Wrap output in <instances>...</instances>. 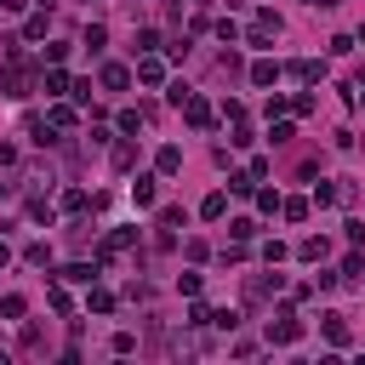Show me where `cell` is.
<instances>
[{
    "label": "cell",
    "mask_w": 365,
    "mask_h": 365,
    "mask_svg": "<svg viewBox=\"0 0 365 365\" xmlns=\"http://www.w3.org/2000/svg\"><path fill=\"white\" fill-rule=\"evenodd\" d=\"M0 165H17V143H0Z\"/></svg>",
    "instance_id": "cell-46"
},
{
    "label": "cell",
    "mask_w": 365,
    "mask_h": 365,
    "mask_svg": "<svg viewBox=\"0 0 365 365\" xmlns=\"http://www.w3.org/2000/svg\"><path fill=\"white\" fill-rule=\"evenodd\" d=\"M23 262H29V268H51V245H46V240L23 245Z\"/></svg>",
    "instance_id": "cell-26"
},
{
    "label": "cell",
    "mask_w": 365,
    "mask_h": 365,
    "mask_svg": "<svg viewBox=\"0 0 365 365\" xmlns=\"http://www.w3.org/2000/svg\"><path fill=\"white\" fill-rule=\"evenodd\" d=\"M279 34H285V23H279V11H268V6H262V11L251 17V29H245V40H251V46H274Z\"/></svg>",
    "instance_id": "cell-3"
},
{
    "label": "cell",
    "mask_w": 365,
    "mask_h": 365,
    "mask_svg": "<svg viewBox=\"0 0 365 365\" xmlns=\"http://www.w3.org/2000/svg\"><path fill=\"white\" fill-rule=\"evenodd\" d=\"M354 182H314V205H348Z\"/></svg>",
    "instance_id": "cell-8"
},
{
    "label": "cell",
    "mask_w": 365,
    "mask_h": 365,
    "mask_svg": "<svg viewBox=\"0 0 365 365\" xmlns=\"http://www.w3.org/2000/svg\"><path fill=\"white\" fill-rule=\"evenodd\" d=\"M23 348H29V354H40V348H46V336H40V325H29V331H23Z\"/></svg>",
    "instance_id": "cell-45"
},
{
    "label": "cell",
    "mask_w": 365,
    "mask_h": 365,
    "mask_svg": "<svg viewBox=\"0 0 365 365\" xmlns=\"http://www.w3.org/2000/svg\"><path fill=\"white\" fill-rule=\"evenodd\" d=\"M46 125H51V131H74V125H80V103H68V97H51V108H46Z\"/></svg>",
    "instance_id": "cell-6"
},
{
    "label": "cell",
    "mask_w": 365,
    "mask_h": 365,
    "mask_svg": "<svg viewBox=\"0 0 365 365\" xmlns=\"http://www.w3.org/2000/svg\"><path fill=\"white\" fill-rule=\"evenodd\" d=\"M245 74H251V86H274V80H279V63H274V57H257Z\"/></svg>",
    "instance_id": "cell-19"
},
{
    "label": "cell",
    "mask_w": 365,
    "mask_h": 365,
    "mask_svg": "<svg viewBox=\"0 0 365 365\" xmlns=\"http://www.w3.org/2000/svg\"><path fill=\"white\" fill-rule=\"evenodd\" d=\"M23 11V0H0V17H17Z\"/></svg>",
    "instance_id": "cell-47"
},
{
    "label": "cell",
    "mask_w": 365,
    "mask_h": 365,
    "mask_svg": "<svg viewBox=\"0 0 365 365\" xmlns=\"http://www.w3.org/2000/svg\"><path fill=\"white\" fill-rule=\"evenodd\" d=\"M200 217H205V222H222V217H228V194H222V188L205 194V200H200Z\"/></svg>",
    "instance_id": "cell-20"
},
{
    "label": "cell",
    "mask_w": 365,
    "mask_h": 365,
    "mask_svg": "<svg viewBox=\"0 0 365 365\" xmlns=\"http://www.w3.org/2000/svg\"><path fill=\"white\" fill-rule=\"evenodd\" d=\"M297 336H302V319H297V308H291V302H279V308H274V319H268V342H274V348H291Z\"/></svg>",
    "instance_id": "cell-2"
},
{
    "label": "cell",
    "mask_w": 365,
    "mask_h": 365,
    "mask_svg": "<svg viewBox=\"0 0 365 365\" xmlns=\"http://www.w3.org/2000/svg\"><path fill=\"white\" fill-rule=\"evenodd\" d=\"M285 291V274H251L245 279V302H262V297H279Z\"/></svg>",
    "instance_id": "cell-7"
},
{
    "label": "cell",
    "mask_w": 365,
    "mask_h": 365,
    "mask_svg": "<svg viewBox=\"0 0 365 365\" xmlns=\"http://www.w3.org/2000/svg\"><path fill=\"white\" fill-rule=\"evenodd\" d=\"M302 6H314V0H302Z\"/></svg>",
    "instance_id": "cell-50"
},
{
    "label": "cell",
    "mask_w": 365,
    "mask_h": 365,
    "mask_svg": "<svg viewBox=\"0 0 365 365\" xmlns=\"http://www.w3.org/2000/svg\"><path fill=\"white\" fill-rule=\"evenodd\" d=\"M297 257H302V262H325V257H331V240H325V234H308V240L297 245Z\"/></svg>",
    "instance_id": "cell-17"
},
{
    "label": "cell",
    "mask_w": 365,
    "mask_h": 365,
    "mask_svg": "<svg viewBox=\"0 0 365 365\" xmlns=\"http://www.w3.org/2000/svg\"><path fill=\"white\" fill-rule=\"evenodd\" d=\"M359 46H365V29H359Z\"/></svg>",
    "instance_id": "cell-49"
},
{
    "label": "cell",
    "mask_w": 365,
    "mask_h": 365,
    "mask_svg": "<svg viewBox=\"0 0 365 365\" xmlns=\"http://www.w3.org/2000/svg\"><path fill=\"white\" fill-rule=\"evenodd\" d=\"M97 268H103V262H68L57 279H68V285H91V279H97Z\"/></svg>",
    "instance_id": "cell-21"
},
{
    "label": "cell",
    "mask_w": 365,
    "mask_h": 365,
    "mask_svg": "<svg viewBox=\"0 0 365 365\" xmlns=\"http://www.w3.org/2000/svg\"><path fill=\"white\" fill-rule=\"evenodd\" d=\"M131 245H137V228H108L103 245H97V262H114V257H125Z\"/></svg>",
    "instance_id": "cell-5"
},
{
    "label": "cell",
    "mask_w": 365,
    "mask_h": 365,
    "mask_svg": "<svg viewBox=\"0 0 365 365\" xmlns=\"http://www.w3.org/2000/svg\"><path fill=\"white\" fill-rule=\"evenodd\" d=\"M314 6H319V11H331V6H336V0H314Z\"/></svg>",
    "instance_id": "cell-48"
},
{
    "label": "cell",
    "mask_w": 365,
    "mask_h": 365,
    "mask_svg": "<svg viewBox=\"0 0 365 365\" xmlns=\"http://www.w3.org/2000/svg\"><path fill=\"white\" fill-rule=\"evenodd\" d=\"M131 200H137V211H148V205L160 200V171H154V177H137V182H131Z\"/></svg>",
    "instance_id": "cell-12"
},
{
    "label": "cell",
    "mask_w": 365,
    "mask_h": 365,
    "mask_svg": "<svg viewBox=\"0 0 365 365\" xmlns=\"http://www.w3.org/2000/svg\"><path fill=\"white\" fill-rule=\"evenodd\" d=\"M23 314H29V297L23 291H6L0 297V319H23Z\"/></svg>",
    "instance_id": "cell-23"
},
{
    "label": "cell",
    "mask_w": 365,
    "mask_h": 365,
    "mask_svg": "<svg viewBox=\"0 0 365 365\" xmlns=\"http://www.w3.org/2000/svg\"><path fill=\"white\" fill-rule=\"evenodd\" d=\"M137 80H143V86H165V57L143 51V57H137Z\"/></svg>",
    "instance_id": "cell-9"
},
{
    "label": "cell",
    "mask_w": 365,
    "mask_h": 365,
    "mask_svg": "<svg viewBox=\"0 0 365 365\" xmlns=\"http://www.w3.org/2000/svg\"><path fill=\"white\" fill-rule=\"evenodd\" d=\"M68 103H91V80H68Z\"/></svg>",
    "instance_id": "cell-37"
},
{
    "label": "cell",
    "mask_w": 365,
    "mask_h": 365,
    "mask_svg": "<svg viewBox=\"0 0 365 365\" xmlns=\"http://www.w3.org/2000/svg\"><path fill=\"white\" fill-rule=\"evenodd\" d=\"M80 46H86V51L97 57V51L108 46V29H103V23H86V34H80Z\"/></svg>",
    "instance_id": "cell-24"
},
{
    "label": "cell",
    "mask_w": 365,
    "mask_h": 365,
    "mask_svg": "<svg viewBox=\"0 0 365 365\" xmlns=\"http://www.w3.org/2000/svg\"><path fill=\"white\" fill-rule=\"evenodd\" d=\"M154 171H160V177H177V171H182V148H177V143H165V148L154 154Z\"/></svg>",
    "instance_id": "cell-16"
},
{
    "label": "cell",
    "mask_w": 365,
    "mask_h": 365,
    "mask_svg": "<svg viewBox=\"0 0 365 365\" xmlns=\"http://www.w3.org/2000/svg\"><path fill=\"white\" fill-rule=\"evenodd\" d=\"M342 234H348V245H365V222H359V217H348V222H342Z\"/></svg>",
    "instance_id": "cell-38"
},
{
    "label": "cell",
    "mask_w": 365,
    "mask_h": 365,
    "mask_svg": "<svg viewBox=\"0 0 365 365\" xmlns=\"http://www.w3.org/2000/svg\"><path fill=\"white\" fill-rule=\"evenodd\" d=\"M211 325H222V331H234V325H240V314H234V308H211Z\"/></svg>",
    "instance_id": "cell-40"
},
{
    "label": "cell",
    "mask_w": 365,
    "mask_h": 365,
    "mask_svg": "<svg viewBox=\"0 0 365 365\" xmlns=\"http://www.w3.org/2000/svg\"><path fill=\"white\" fill-rule=\"evenodd\" d=\"M268 137H274V143H291V137H297V125H291V120H274V131H268Z\"/></svg>",
    "instance_id": "cell-43"
},
{
    "label": "cell",
    "mask_w": 365,
    "mask_h": 365,
    "mask_svg": "<svg viewBox=\"0 0 365 365\" xmlns=\"http://www.w3.org/2000/svg\"><path fill=\"white\" fill-rule=\"evenodd\" d=\"M86 308H91V314H114V291H103V285L91 279V291H86Z\"/></svg>",
    "instance_id": "cell-22"
},
{
    "label": "cell",
    "mask_w": 365,
    "mask_h": 365,
    "mask_svg": "<svg viewBox=\"0 0 365 365\" xmlns=\"http://www.w3.org/2000/svg\"><path fill=\"white\" fill-rule=\"evenodd\" d=\"M86 205H97V200L86 194V188H63V211H68V217H80Z\"/></svg>",
    "instance_id": "cell-25"
},
{
    "label": "cell",
    "mask_w": 365,
    "mask_h": 365,
    "mask_svg": "<svg viewBox=\"0 0 365 365\" xmlns=\"http://www.w3.org/2000/svg\"><path fill=\"white\" fill-rule=\"evenodd\" d=\"M336 279H348V285H365V251L354 245L348 257H342V268H336Z\"/></svg>",
    "instance_id": "cell-13"
},
{
    "label": "cell",
    "mask_w": 365,
    "mask_h": 365,
    "mask_svg": "<svg viewBox=\"0 0 365 365\" xmlns=\"http://www.w3.org/2000/svg\"><path fill=\"white\" fill-rule=\"evenodd\" d=\"M182 222H188L182 205H160V228H182Z\"/></svg>",
    "instance_id": "cell-35"
},
{
    "label": "cell",
    "mask_w": 365,
    "mask_h": 365,
    "mask_svg": "<svg viewBox=\"0 0 365 365\" xmlns=\"http://www.w3.org/2000/svg\"><path fill=\"white\" fill-rule=\"evenodd\" d=\"M319 331H325V342H331V348H348V342H354V336H348V319H342V314H325V319H319Z\"/></svg>",
    "instance_id": "cell-14"
},
{
    "label": "cell",
    "mask_w": 365,
    "mask_h": 365,
    "mask_svg": "<svg viewBox=\"0 0 365 365\" xmlns=\"http://www.w3.org/2000/svg\"><path fill=\"white\" fill-rule=\"evenodd\" d=\"M228 240H257V217H234L228 222Z\"/></svg>",
    "instance_id": "cell-30"
},
{
    "label": "cell",
    "mask_w": 365,
    "mask_h": 365,
    "mask_svg": "<svg viewBox=\"0 0 365 365\" xmlns=\"http://www.w3.org/2000/svg\"><path fill=\"white\" fill-rule=\"evenodd\" d=\"M182 120H188L194 131H211V125H217V108H211L200 91H188V97H182Z\"/></svg>",
    "instance_id": "cell-4"
},
{
    "label": "cell",
    "mask_w": 365,
    "mask_h": 365,
    "mask_svg": "<svg viewBox=\"0 0 365 365\" xmlns=\"http://www.w3.org/2000/svg\"><path fill=\"white\" fill-rule=\"evenodd\" d=\"M188 325H194V331H200V325H211V308H205V302H194V308H188Z\"/></svg>",
    "instance_id": "cell-44"
},
{
    "label": "cell",
    "mask_w": 365,
    "mask_h": 365,
    "mask_svg": "<svg viewBox=\"0 0 365 365\" xmlns=\"http://www.w3.org/2000/svg\"><path fill=\"white\" fill-rule=\"evenodd\" d=\"M251 200H257V211H262V217H274V211H279V188H257Z\"/></svg>",
    "instance_id": "cell-29"
},
{
    "label": "cell",
    "mask_w": 365,
    "mask_h": 365,
    "mask_svg": "<svg viewBox=\"0 0 365 365\" xmlns=\"http://www.w3.org/2000/svg\"><path fill=\"white\" fill-rule=\"evenodd\" d=\"M279 217H285V222H302V217H308V200H279Z\"/></svg>",
    "instance_id": "cell-33"
},
{
    "label": "cell",
    "mask_w": 365,
    "mask_h": 365,
    "mask_svg": "<svg viewBox=\"0 0 365 365\" xmlns=\"http://www.w3.org/2000/svg\"><path fill=\"white\" fill-rule=\"evenodd\" d=\"M131 51H137V57H143V51H160V34H154V29H137V40H131Z\"/></svg>",
    "instance_id": "cell-31"
},
{
    "label": "cell",
    "mask_w": 365,
    "mask_h": 365,
    "mask_svg": "<svg viewBox=\"0 0 365 365\" xmlns=\"http://www.w3.org/2000/svg\"><path fill=\"white\" fill-rule=\"evenodd\" d=\"M143 125V108H120V131H137Z\"/></svg>",
    "instance_id": "cell-42"
},
{
    "label": "cell",
    "mask_w": 365,
    "mask_h": 365,
    "mask_svg": "<svg viewBox=\"0 0 365 365\" xmlns=\"http://www.w3.org/2000/svg\"><path fill=\"white\" fill-rule=\"evenodd\" d=\"M285 257H291V251H285L279 240H262V262H268V268H274V262H285Z\"/></svg>",
    "instance_id": "cell-36"
},
{
    "label": "cell",
    "mask_w": 365,
    "mask_h": 365,
    "mask_svg": "<svg viewBox=\"0 0 365 365\" xmlns=\"http://www.w3.org/2000/svg\"><path fill=\"white\" fill-rule=\"evenodd\" d=\"M200 285H205L200 274H177V291H182V297H200Z\"/></svg>",
    "instance_id": "cell-39"
},
{
    "label": "cell",
    "mask_w": 365,
    "mask_h": 365,
    "mask_svg": "<svg viewBox=\"0 0 365 365\" xmlns=\"http://www.w3.org/2000/svg\"><path fill=\"white\" fill-rule=\"evenodd\" d=\"M40 91H46V97H68V74H63V63H46V74H40Z\"/></svg>",
    "instance_id": "cell-11"
},
{
    "label": "cell",
    "mask_w": 365,
    "mask_h": 365,
    "mask_svg": "<svg viewBox=\"0 0 365 365\" xmlns=\"http://www.w3.org/2000/svg\"><path fill=\"white\" fill-rule=\"evenodd\" d=\"M40 86V74H34V63L23 57V46L17 40H6V68H0V97H11V103H23L29 91Z\"/></svg>",
    "instance_id": "cell-1"
},
{
    "label": "cell",
    "mask_w": 365,
    "mask_h": 365,
    "mask_svg": "<svg viewBox=\"0 0 365 365\" xmlns=\"http://www.w3.org/2000/svg\"><path fill=\"white\" fill-rule=\"evenodd\" d=\"M285 74H291V80H297V86H314V80H319V74H325V63H314V57H297V63H291V68H285Z\"/></svg>",
    "instance_id": "cell-15"
},
{
    "label": "cell",
    "mask_w": 365,
    "mask_h": 365,
    "mask_svg": "<svg viewBox=\"0 0 365 365\" xmlns=\"http://www.w3.org/2000/svg\"><path fill=\"white\" fill-rule=\"evenodd\" d=\"M228 194H257V177H251V165H245V171H228Z\"/></svg>",
    "instance_id": "cell-28"
},
{
    "label": "cell",
    "mask_w": 365,
    "mask_h": 365,
    "mask_svg": "<svg viewBox=\"0 0 365 365\" xmlns=\"http://www.w3.org/2000/svg\"><path fill=\"white\" fill-rule=\"evenodd\" d=\"M29 217H34V222H51L57 211H51V200H46V194H34V200H29Z\"/></svg>",
    "instance_id": "cell-34"
},
{
    "label": "cell",
    "mask_w": 365,
    "mask_h": 365,
    "mask_svg": "<svg viewBox=\"0 0 365 365\" xmlns=\"http://www.w3.org/2000/svg\"><path fill=\"white\" fill-rule=\"evenodd\" d=\"M165 57H171V63H182V57H188V34H177V40L165 46Z\"/></svg>",
    "instance_id": "cell-41"
},
{
    "label": "cell",
    "mask_w": 365,
    "mask_h": 365,
    "mask_svg": "<svg viewBox=\"0 0 365 365\" xmlns=\"http://www.w3.org/2000/svg\"><path fill=\"white\" fill-rule=\"evenodd\" d=\"M97 86H103V91H125V86H131V68H125V63H103V68H97Z\"/></svg>",
    "instance_id": "cell-10"
},
{
    "label": "cell",
    "mask_w": 365,
    "mask_h": 365,
    "mask_svg": "<svg viewBox=\"0 0 365 365\" xmlns=\"http://www.w3.org/2000/svg\"><path fill=\"white\" fill-rule=\"evenodd\" d=\"M108 160H114V171H131V165H137V148H131V143H114Z\"/></svg>",
    "instance_id": "cell-27"
},
{
    "label": "cell",
    "mask_w": 365,
    "mask_h": 365,
    "mask_svg": "<svg viewBox=\"0 0 365 365\" xmlns=\"http://www.w3.org/2000/svg\"><path fill=\"white\" fill-rule=\"evenodd\" d=\"M251 143H257V137H251V125H245V120H234V131H228V148H251Z\"/></svg>",
    "instance_id": "cell-32"
},
{
    "label": "cell",
    "mask_w": 365,
    "mask_h": 365,
    "mask_svg": "<svg viewBox=\"0 0 365 365\" xmlns=\"http://www.w3.org/2000/svg\"><path fill=\"white\" fill-rule=\"evenodd\" d=\"M46 29H51V6L29 11V23H23V40H46Z\"/></svg>",
    "instance_id": "cell-18"
}]
</instances>
